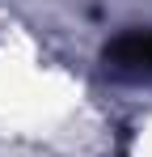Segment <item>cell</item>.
Segmentation results:
<instances>
[{
	"label": "cell",
	"mask_w": 152,
	"mask_h": 157,
	"mask_svg": "<svg viewBox=\"0 0 152 157\" xmlns=\"http://www.w3.org/2000/svg\"><path fill=\"white\" fill-rule=\"evenodd\" d=\"M106 68L127 81H152V30H123L106 43Z\"/></svg>",
	"instance_id": "obj_1"
}]
</instances>
